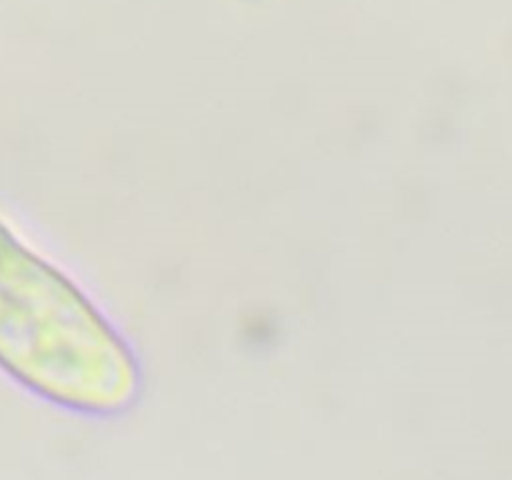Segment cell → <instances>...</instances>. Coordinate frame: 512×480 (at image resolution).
<instances>
[{
    "label": "cell",
    "mask_w": 512,
    "mask_h": 480,
    "mask_svg": "<svg viewBox=\"0 0 512 480\" xmlns=\"http://www.w3.org/2000/svg\"><path fill=\"white\" fill-rule=\"evenodd\" d=\"M0 370L45 403L118 418L143 393L128 340L58 265L0 220Z\"/></svg>",
    "instance_id": "cell-1"
}]
</instances>
